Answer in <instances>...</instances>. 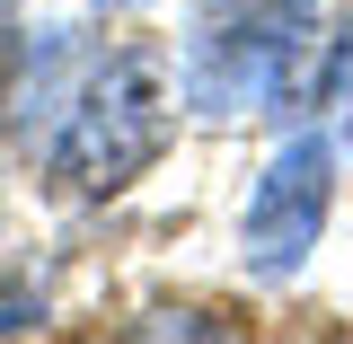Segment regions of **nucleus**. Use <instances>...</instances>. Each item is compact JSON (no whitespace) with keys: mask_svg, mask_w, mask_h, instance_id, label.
Wrapping results in <instances>:
<instances>
[{"mask_svg":"<svg viewBox=\"0 0 353 344\" xmlns=\"http://www.w3.org/2000/svg\"><path fill=\"white\" fill-rule=\"evenodd\" d=\"M159 150H168V71L124 53L71 97V115L53 132V176L71 194H124Z\"/></svg>","mask_w":353,"mask_h":344,"instance_id":"f257e3e1","label":"nucleus"},{"mask_svg":"<svg viewBox=\"0 0 353 344\" xmlns=\"http://www.w3.org/2000/svg\"><path fill=\"white\" fill-rule=\"evenodd\" d=\"M309 0H194V27H185V106L203 115H248V106H274L283 88V62H292V36H301Z\"/></svg>","mask_w":353,"mask_h":344,"instance_id":"f03ea898","label":"nucleus"},{"mask_svg":"<svg viewBox=\"0 0 353 344\" xmlns=\"http://www.w3.org/2000/svg\"><path fill=\"white\" fill-rule=\"evenodd\" d=\"M327 212H336V141H327V132H301V141L274 150V168H265L256 194H248V221H239L248 265H256L265 283L301 274V256L318 247Z\"/></svg>","mask_w":353,"mask_h":344,"instance_id":"7ed1b4c3","label":"nucleus"},{"mask_svg":"<svg viewBox=\"0 0 353 344\" xmlns=\"http://www.w3.org/2000/svg\"><path fill=\"white\" fill-rule=\"evenodd\" d=\"M27 327H44V309L27 292H0V336H27Z\"/></svg>","mask_w":353,"mask_h":344,"instance_id":"20e7f679","label":"nucleus"},{"mask_svg":"<svg viewBox=\"0 0 353 344\" xmlns=\"http://www.w3.org/2000/svg\"><path fill=\"white\" fill-rule=\"evenodd\" d=\"M97 9H141V0H97Z\"/></svg>","mask_w":353,"mask_h":344,"instance_id":"39448f33","label":"nucleus"}]
</instances>
